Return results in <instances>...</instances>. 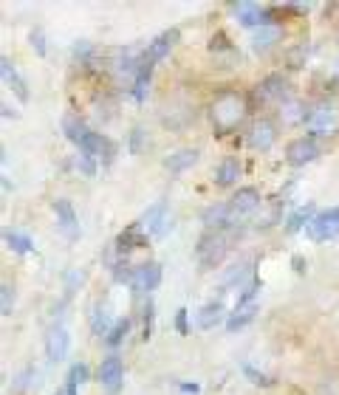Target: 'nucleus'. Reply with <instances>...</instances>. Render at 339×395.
<instances>
[{
    "instance_id": "nucleus-45",
    "label": "nucleus",
    "mask_w": 339,
    "mask_h": 395,
    "mask_svg": "<svg viewBox=\"0 0 339 395\" xmlns=\"http://www.w3.org/2000/svg\"><path fill=\"white\" fill-rule=\"evenodd\" d=\"M65 395H76V384L68 382V384H65Z\"/></svg>"
},
{
    "instance_id": "nucleus-44",
    "label": "nucleus",
    "mask_w": 339,
    "mask_h": 395,
    "mask_svg": "<svg viewBox=\"0 0 339 395\" xmlns=\"http://www.w3.org/2000/svg\"><path fill=\"white\" fill-rule=\"evenodd\" d=\"M184 393H198V384H181Z\"/></svg>"
},
{
    "instance_id": "nucleus-5",
    "label": "nucleus",
    "mask_w": 339,
    "mask_h": 395,
    "mask_svg": "<svg viewBox=\"0 0 339 395\" xmlns=\"http://www.w3.org/2000/svg\"><path fill=\"white\" fill-rule=\"evenodd\" d=\"M96 379L102 384V390L108 395H116L122 390V379H125V370H122V359L119 356H108L102 359L99 370H96Z\"/></svg>"
},
{
    "instance_id": "nucleus-3",
    "label": "nucleus",
    "mask_w": 339,
    "mask_h": 395,
    "mask_svg": "<svg viewBox=\"0 0 339 395\" xmlns=\"http://www.w3.org/2000/svg\"><path fill=\"white\" fill-rule=\"evenodd\" d=\"M306 125H309L311 133H323V136L334 133L339 127L337 105H334V102H320V105H314V108L306 113Z\"/></svg>"
},
{
    "instance_id": "nucleus-18",
    "label": "nucleus",
    "mask_w": 339,
    "mask_h": 395,
    "mask_svg": "<svg viewBox=\"0 0 339 395\" xmlns=\"http://www.w3.org/2000/svg\"><path fill=\"white\" fill-rule=\"evenodd\" d=\"M0 74H3V82H6V85L17 93V99H23V102H25V99H28V88H25V82L20 79V74H17V68L11 65V59H8V57H3V59H0Z\"/></svg>"
},
{
    "instance_id": "nucleus-14",
    "label": "nucleus",
    "mask_w": 339,
    "mask_h": 395,
    "mask_svg": "<svg viewBox=\"0 0 339 395\" xmlns=\"http://www.w3.org/2000/svg\"><path fill=\"white\" fill-rule=\"evenodd\" d=\"M258 99H260V102H286V79H283L280 74L266 76V79L258 85Z\"/></svg>"
},
{
    "instance_id": "nucleus-35",
    "label": "nucleus",
    "mask_w": 339,
    "mask_h": 395,
    "mask_svg": "<svg viewBox=\"0 0 339 395\" xmlns=\"http://www.w3.org/2000/svg\"><path fill=\"white\" fill-rule=\"evenodd\" d=\"M68 382H71V384H76V387H79V384H85V382H88V367H85V365H74V367H71V373H68Z\"/></svg>"
},
{
    "instance_id": "nucleus-36",
    "label": "nucleus",
    "mask_w": 339,
    "mask_h": 395,
    "mask_svg": "<svg viewBox=\"0 0 339 395\" xmlns=\"http://www.w3.org/2000/svg\"><path fill=\"white\" fill-rule=\"evenodd\" d=\"M144 139H147V133H144L142 127H136V130L130 133V153H142V144H144Z\"/></svg>"
},
{
    "instance_id": "nucleus-1",
    "label": "nucleus",
    "mask_w": 339,
    "mask_h": 395,
    "mask_svg": "<svg viewBox=\"0 0 339 395\" xmlns=\"http://www.w3.org/2000/svg\"><path fill=\"white\" fill-rule=\"evenodd\" d=\"M209 116H212V125L218 133H232L246 116V99L238 91H221L212 102Z\"/></svg>"
},
{
    "instance_id": "nucleus-9",
    "label": "nucleus",
    "mask_w": 339,
    "mask_h": 395,
    "mask_svg": "<svg viewBox=\"0 0 339 395\" xmlns=\"http://www.w3.org/2000/svg\"><path fill=\"white\" fill-rule=\"evenodd\" d=\"M68 348H71V336L62 325H54L45 336V356L48 362H62L68 356Z\"/></svg>"
},
{
    "instance_id": "nucleus-13",
    "label": "nucleus",
    "mask_w": 339,
    "mask_h": 395,
    "mask_svg": "<svg viewBox=\"0 0 339 395\" xmlns=\"http://www.w3.org/2000/svg\"><path fill=\"white\" fill-rule=\"evenodd\" d=\"M54 212H57V223H59V229H62V234L65 237H79V223H76V212H74V206L68 203V200H54Z\"/></svg>"
},
{
    "instance_id": "nucleus-25",
    "label": "nucleus",
    "mask_w": 339,
    "mask_h": 395,
    "mask_svg": "<svg viewBox=\"0 0 339 395\" xmlns=\"http://www.w3.org/2000/svg\"><path fill=\"white\" fill-rule=\"evenodd\" d=\"M139 246H144V234H142V226L133 223V226H127V229L119 234L116 248H119V251H130V248H139Z\"/></svg>"
},
{
    "instance_id": "nucleus-43",
    "label": "nucleus",
    "mask_w": 339,
    "mask_h": 395,
    "mask_svg": "<svg viewBox=\"0 0 339 395\" xmlns=\"http://www.w3.org/2000/svg\"><path fill=\"white\" fill-rule=\"evenodd\" d=\"M3 116H6V119H8V116H11V119H14V116H17V110H11V108H8V105H3Z\"/></svg>"
},
{
    "instance_id": "nucleus-32",
    "label": "nucleus",
    "mask_w": 339,
    "mask_h": 395,
    "mask_svg": "<svg viewBox=\"0 0 339 395\" xmlns=\"http://www.w3.org/2000/svg\"><path fill=\"white\" fill-rule=\"evenodd\" d=\"M11 308H14V288L8 282L0 285V311L3 316H11Z\"/></svg>"
},
{
    "instance_id": "nucleus-39",
    "label": "nucleus",
    "mask_w": 339,
    "mask_h": 395,
    "mask_svg": "<svg viewBox=\"0 0 339 395\" xmlns=\"http://www.w3.org/2000/svg\"><path fill=\"white\" fill-rule=\"evenodd\" d=\"M176 331L181 336H187V308H178L176 311Z\"/></svg>"
},
{
    "instance_id": "nucleus-20",
    "label": "nucleus",
    "mask_w": 339,
    "mask_h": 395,
    "mask_svg": "<svg viewBox=\"0 0 339 395\" xmlns=\"http://www.w3.org/2000/svg\"><path fill=\"white\" fill-rule=\"evenodd\" d=\"M164 223H167V203H164V200L153 203V206L142 214V220H139V226L147 229V231H153V234H159Z\"/></svg>"
},
{
    "instance_id": "nucleus-29",
    "label": "nucleus",
    "mask_w": 339,
    "mask_h": 395,
    "mask_svg": "<svg viewBox=\"0 0 339 395\" xmlns=\"http://www.w3.org/2000/svg\"><path fill=\"white\" fill-rule=\"evenodd\" d=\"M280 113H283V122H289V125L292 122H306V108L297 99H286Z\"/></svg>"
},
{
    "instance_id": "nucleus-21",
    "label": "nucleus",
    "mask_w": 339,
    "mask_h": 395,
    "mask_svg": "<svg viewBox=\"0 0 339 395\" xmlns=\"http://www.w3.org/2000/svg\"><path fill=\"white\" fill-rule=\"evenodd\" d=\"M150 76H153V62L144 57L136 76H133V99L136 102H144L147 99V88H150Z\"/></svg>"
},
{
    "instance_id": "nucleus-27",
    "label": "nucleus",
    "mask_w": 339,
    "mask_h": 395,
    "mask_svg": "<svg viewBox=\"0 0 339 395\" xmlns=\"http://www.w3.org/2000/svg\"><path fill=\"white\" fill-rule=\"evenodd\" d=\"M110 316H108V311L102 308V305H96L93 308V314H91V331L96 333V336H108L110 333Z\"/></svg>"
},
{
    "instance_id": "nucleus-23",
    "label": "nucleus",
    "mask_w": 339,
    "mask_h": 395,
    "mask_svg": "<svg viewBox=\"0 0 339 395\" xmlns=\"http://www.w3.org/2000/svg\"><path fill=\"white\" fill-rule=\"evenodd\" d=\"M238 178H241V161H238V159H224V161L218 164L215 184H218V187H232Z\"/></svg>"
},
{
    "instance_id": "nucleus-30",
    "label": "nucleus",
    "mask_w": 339,
    "mask_h": 395,
    "mask_svg": "<svg viewBox=\"0 0 339 395\" xmlns=\"http://www.w3.org/2000/svg\"><path fill=\"white\" fill-rule=\"evenodd\" d=\"M314 217H317V214H314V206H303V209H297V212L289 217V229H292V231H297V229L309 226Z\"/></svg>"
},
{
    "instance_id": "nucleus-38",
    "label": "nucleus",
    "mask_w": 339,
    "mask_h": 395,
    "mask_svg": "<svg viewBox=\"0 0 339 395\" xmlns=\"http://www.w3.org/2000/svg\"><path fill=\"white\" fill-rule=\"evenodd\" d=\"M31 45L37 48V54H40V57L45 54V37H42V31H40V28H34V31H31Z\"/></svg>"
},
{
    "instance_id": "nucleus-41",
    "label": "nucleus",
    "mask_w": 339,
    "mask_h": 395,
    "mask_svg": "<svg viewBox=\"0 0 339 395\" xmlns=\"http://www.w3.org/2000/svg\"><path fill=\"white\" fill-rule=\"evenodd\" d=\"M209 48H212V51H215V48H229V45H226V37H224V34H215L212 42H209Z\"/></svg>"
},
{
    "instance_id": "nucleus-10",
    "label": "nucleus",
    "mask_w": 339,
    "mask_h": 395,
    "mask_svg": "<svg viewBox=\"0 0 339 395\" xmlns=\"http://www.w3.org/2000/svg\"><path fill=\"white\" fill-rule=\"evenodd\" d=\"M235 11H238V20H241V25H260V28H266V25H272L275 23V17H272V11H266V8H260L258 3H235L232 6Z\"/></svg>"
},
{
    "instance_id": "nucleus-7",
    "label": "nucleus",
    "mask_w": 339,
    "mask_h": 395,
    "mask_svg": "<svg viewBox=\"0 0 339 395\" xmlns=\"http://www.w3.org/2000/svg\"><path fill=\"white\" fill-rule=\"evenodd\" d=\"M306 231H309V237L311 240H328V237H334L339 234V209H328V212H320L309 226H306Z\"/></svg>"
},
{
    "instance_id": "nucleus-33",
    "label": "nucleus",
    "mask_w": 339,
    "mask_h": 395,
    "mask_svg": "<svg viewBox=\"0 0 339 395\" xmlns=\"http://www.w3.org/2000/svg\"><path fill=\"white\" fill-rule=\"evenodd\" d=\"M74 161H76V170H79L82 176H88V178H91V176H96V164H93V159H91V156L79 153Z\"/></svg>"
},
{
    "instance_id": "nucleus-40",
    "label": "nucleus",
    "mask_w": 339,
    "mask_h": 395,
    "mask_svg": "<svg viewBox=\"0 0 339 395\" xmlns=\"http://www.w3.org/2000/svg\"><path fill=\"white\" fill-rule=\"evenodd\" d=\"M150 325H153V305L147 302V308H144V331H142V339L144 342L150 339Z\"/></svg>"
},
{
    "instance_id": "nucleus-26",
    "label": "nucleus",
    "mask_w": 339,
    "mask_h": 395,
    "mask_svg": "<svg viewBox=\"0 0 339 395\" xmlns=\"http://www.w3.org/2000/svg\"><path fill=\"white\" fill-rule=\"evenodd\" d=\"M277 40H280V28H277V25H266V28H260V31L252 37V45H255L258 51H266V48H272Z\"/></svg>"
},
{
    "instance_id": "nucleus-19",
    "label": "nucleus",
    "mask_w": 339,
    "mask_h": 395,
    "mask_svg": "<svg viewBox=\"0 0 339 395\" xmlns=\"http://www.w3.org/2000/svg\"><path fill=\"white\" fill-rule=\"evenodd\" d=\"M62 133H65V136H68V142H74L76 147H82V142L91 136L88 125H85L76 113H65V119H62Z\"/></svg>"
},
{
    "instance_id": "nucleus-8",
    "label": "nucleus",
    "mask_w": 339,
    "mask_h": 395,
    "mask_svg": "<svg viewBox=\"0 0 339 395\" xmlns=\"http://www.w3.org/2000/svg\"><path fill=\"white\" fill-rule=\"evenodd\" d=\"M79 153L91 156L93 161H105V164H110V161H113V153H116V147H113V142H110V139H105L102 133H91V136L82 142Z\"/></svg>"
},
{
    "instance_id": "nucleus-4",
    "label": "nucleus",
    "mask_w": 339,
    "mask_h": 395,
    "mask_svg": "<svg viewBox=\"0 0 339 395\" xmlns=\"http://www.w3.org/2000/svg\"><path fill=\"white\" fill-rule=\"evenodd\" d=\"M243 214L232 206V203H215V206H207L201 220L209 226V231H224V229H232Z\"/></svg>"
},
{
    "instance_id": "nucleus-31",
    "label": "nucleus",
    "mask_w": 339,
    "mask_h": 395,
    "mask_svg": "<svg viewBox=\"0 0 339 395\" xmlns=\"http://www.w3.org/2000/svg\"><path fill=\"white\" fill-rule=\"evenodd\" d=\"M127 331H130V319H116L113 328H110V333L105 336V342H108L110 348H116V345H122V339L127 336Z\"/></svg>"
},
{
    "instance_id": "nucleus-17",
    "label": "nucleus",
    "mask_w": 339,
    "mask_h": 395,
    "mask_svg": "<svg viewBox=\"0 0 339 395\" xmlns=\"http://www.w3.org/2000/svg\"><path fill=\"white\" fill-rule=\"evenodd\" d=\"M275 125L269 122V119H260L255 127H252V133H249V144L255 147V150H269L272 144H275Z\"/></svg>"
},
{
    "instance_id": "nucleus-24",
    "label": "nucleus",
    "mask_w": 339,
    "mask_h": 395,
    "mask_svg": "<svg viewBox=\"0 0 339 395\" xmlns=\"http://www.w3.org/2000/svg\"><path fill=\"white\" fill-rule=\"evenodd\" d=\"M198 161V150H178V153H173L167 161H164V167L170 170V173H184L187 167H193Z\"/></svg>"
},
{
    "instance_id": "nucleus-16",
    "label": "nucleus",
    "mask_w": 339,
    "mask_h": 395,
    "mask_svg": "<svg viewBox=\"0 0 339 395\" xmlns=\"http://www.w3.org/2000/svg\"><path fill=\"white\" fill-rule=\"evenodd\" d=\"M255 316H258V302H238V305H235V311L226 316V331H229V333H235V331L246 328Z\"/></svg>"
},
{
    "instance_id": "nucleus-11",
    "label": "nucleus",
    "mask_w": 339,
    "mask_h": 395,
    "mask_svg": "<svg viewBox=\"0 0 339 395\" xmlns=\"http://www.w3.org/2000/svg\"><path fill=\"white\" fill-rule=\"evenodd\" d=\"M159 282H161V265L159 263H144V265H139L136 271H133V288L139 291V294H147V291H153V288H159Z\"/></svg>"
},
{
    "instance_id": "nucleus-2",
    "label": "nucleus",
    "mask_w": 339,
    "mask_h": 395,
    "mask_svg": "<svg viewBox=\"0 0 339 395\" xmlns=\"http://www.w3.org/2000/svg\"><path fill=\"white\" fill-rule=\"evenodd\" d=\"M226 251H229V246H226V234L224 231H207L195 246V257H198L201 268H215L224 260Z\"/></svg>"
},
{
    "instance_id": "nucleus-6",
    "label": "nucleus",
    "mask_w": 339,
    "mask_h": 395,
    "mask_svg": "<svg viewBox=\"0 0 339 395\" xmlns=\"http://www.w3.org/2000/svg\"><path fill=\"white\" fill-rule=\"evenodd\" d=\"M317 156H320V144H317L311 136L294 139V142L286 147V161H289L292 167H306V164H311Z\"/></svg>"
},
{
    "instance_id": "nucleus-42",
    "label": "nucleus",
    "mask_w": 339,
    "mask_h": 395,
    "mask_svg": "<svg viewBox=\"0 0 339 395\" xmlns=\"http://www.w3.org/2000/svg\"><path fill=\"white\" fill-rule=\"evenodd\" d=\"M88 51H91V45H88V42H85V40H82V42H76V45H74V54H76V57H88Z\"/></svg>"
},
{
    "instance_id": "nucleus-34",
    "label": "nucleus",
    "mask_w": 339,
    "mask_h": 395,
    "mask_svg": "<svg viewBox=\"0 0 339 395\" xmlns=\"http://www.w3.org/2000/svg\"><path fill=\"white\" fill-rule=\"evenodd\" d=\"M133 271H136V268H130L127 263H116L113 280H116V282H133Z\"/></svg>"
},
{
    "instance_id": "nucleus-12",
    "label": "nucleus",
    "mask_w": 339,
    "mask_h": 395,
    "mask_svg": "<svg viewBox=\"0 0 339 395\" xmlns=\"http://www.w3.org/2000/svg\"><path fill=\"white\" fill-rule=\"evenodd\" d=\"M178 37H181V34H178V28H170V31H161V34H159V37H156V40H153V42L147 45V51H144V57H147V59H150V62L156 65L159 59H164V57L170 54V48H173L176 42H178Z\"/></svg>"
},
{
    "instance_id": "nucleus-15",
    "label": "nucleus",
    "mask_w": 339,
    "mask_h": 395,
    "mask_svg": "<svg viewBox=\"0 0 339 395\" xmlns=\"http://www.w3.org/2000/svg\"><path fill=\"white\" fill-rule=\"evenodd\" d=\"M224 316H226L224 302H221V299H212V302H207V305L195 314V325H198L201 331H212L218 322H224Z\"/></svg>"
},
{
    "instance_id": "nucleus-37",
    "label": "nucleus",
    "mask_w": 339,
    "mask_h": 395,
    "mask_svg": "<svg viewBox=\"0 0 339 395\" xmlns=\"http://www.w3.org/2000/svg\"><path fill=\"white\" fill-rule=\"evenodd\" d=\"M243 373H246V376H249V379H252L255 384H263V387H269V384H272V382H269V376H263V373H258V370H255L252 365H246V367H243Z\"/></svg>"
},
{
    "instance_id": "nucleus-28",
    "label": "nucleus",
    "mask_w": 339,
    "mask_h": 395,
    "mask_svg": "<svg viewBox=\"0 0 339 395\" xmlns=\"http://www.w3.org/2000/svg\"><path fill=\"white\" fill-rule=\"evenodd\" d=\"M3 237H6L8 248L17 251V254H31V251H34V243H31L25 234H20V231H6Z\"/></svg>"
},
{
    "instance_id": "nucleus-22",
    "label": "nucleus",
    "mask_w": 339,
    "mask_h": 395,
    "mask_svg": "<svg viewBox=\"0 0 339 395\" xmlns=\"http://www.w3.org/2000/svg\"><path fill=\"white\" fill-rule=\"evenodd\" d=\"M241 214H249V212H255L258 206H260V193L255 190V187H241L235 195H232V200H229Z\"/></svg>"
}]
</instances>
